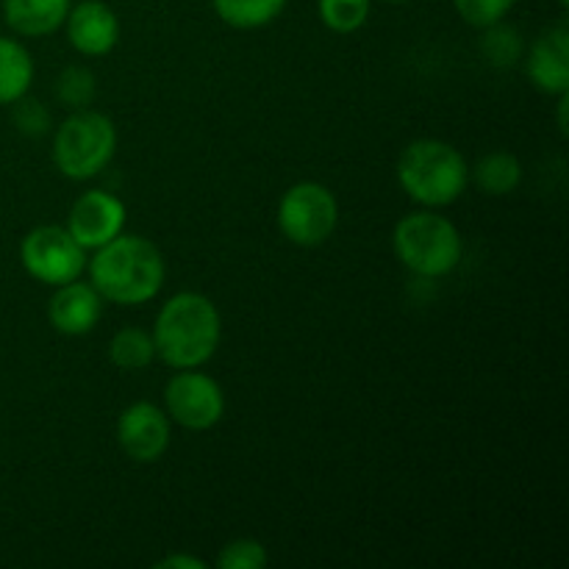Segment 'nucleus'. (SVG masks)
<instances>
[{"label":"nucleus","mask_w":569,"mask_h":569,"mask_svg":"<svg viewBox=\"0 0 569 569\" xmlns=\"http://www.w3.org/2000/svg\"><path fill=\"white\" fill-rule=\"evenodd\" d=\"M89 283L100 298L117 306H142L161 292L167 278L164 256L150 239L137 233H117L111 242L94 250Z\"/></svg>","instance_id":"nucleus-1"},{"label":"nucleus","mask_w":569,"mask_h":569,"mask_svg":"<svg viewBox=\"0 0 569 569\" xmlns=\"http://www.w3.org/2000/svg\"><path fill=\"white\" fill-rule=\"evenodd\" d=\"M150 337L156 345V359L172 370H194L220 348V311L206 295L178 292L159 309Z\"/></svg>","instance_id":"nucleus-2"},{"label":"nucleus","mask_w":569,"mask_h":569,"mask_svg":"<svg viewBox=\"0 0 569 569\" xmlns=\"http://www.w3.org/2000/svg\"><path fill=\"white\" fill-rule=\"evenodd\" d=\"M398 183L422 209H445L465 194L470 167L450 142L417 139L400 153Z\"/></svg>","instance_id":"nucleus-3"},{"label":"nucleus","mask_w":569,"mask_h":569,"mask_svg":"<svg viewBox=\"0 0 569 569\" xmlns=\"http://www.w3.org/2000/svg\"><path fill=\"white\" fill-rule=\"evenodd\" d=\"M395 256L406 270L420 278H442L459 267L465 239L448 217L433 209L406 214L392 231Z\"/></svg>","instance_id":"nucleus-4"},{"label":"nucleus","mask_w":569,"mask_h":569,"mask_svg":"<svg viewBox=\"0 0 569 569\" xmlns=\"http://www.w3.org/2000/svg\"><path fill=\"white\" fill-rule=\"evenodd\" d=\"M114 150V122L100 111L78 109L56 131L53 164L70 181H89L109 167Z\"/></svg>","instance_id":"nucleus-5"},{"label":"nucleus","mask_w":569,"mask_h":569,"mask_svg":"<svg viewBox=\"0 0 569 569\" xmlns=\"http://www.w3.org/2000/svg\"><path fill=\"white\" fill-rule=\"evenodd\" d=\"M339 203L326 183L300 181L278 203V228L298 248H317L337 231Z\"/></svg>","instance_id":"nucleus-6"},{"label":"nucleus","mask_w":569,"mask_h":569,"mask_svg":"<svg viewBox=\"0 0 569 569\" xmlns=\"http://www.w3.org/2000/svg\"><path fill=\"white\" fill-rule=\"evenodd\" d=\"M20 261L33 281L61 287L81 278L87 270V250L64 226H39L22 237Z\"/></svg>","instance_id":"nucleus-7"},{"label":"nucleus","mask_w":569,"mask_h":569,"mask_svg":"<svg viewBox=\"0 0 569 569\" xmlns=\"http://www.w3.org/2000/svg\"><path fill=\"white\" fill-rule=\"evenodd\" d=\"M164 411L170 422L187 431H209L226 415V395L211 376L194 370H178L164 387Z\"/></svg>","instance_id":"nucleus-8"},{"label":"nucleus","mask_w":569,"mask_h":569,"mask_svg":"<svg viewBox=\"0 0 569 569\" xmlns=\"http://www.w3.org/2000/svg\"><path fill=\"white\" fill-rule=\"evenodd\" d=\"M172 439L170 417L164 409L139 400L117 417V445L137 465H153L167 453Z\"/></svg>","instance_id":"nucleus-9"},{"label":"nucleus","mask_w":569,"mask_h":569,"mask_svg":"<svg viewBox=\"0 0 569 569\" xmlns=\"http://www.w3.org/2000/svg\"><path fill=\"white\" fill-rule=\"evenodd\" d=\"M126 203L106 189H89L72 203L67 231L83 250H98L126 228Z\"/></svg>","instance_id":"nucleus-10"},{"label":"nucleus","mask_w":569,"mask_h":569,"mask_svg":"<svg viewBox=\"0 0 569 569\" xmlns=\"http://www.w3.org/2000/svg\"><path fill=\"white\" fill-rule=\"evenodd\" d=\"M526 72L545 94L569 92V26L559 20L533 39L526 56Z\"/></svg>","instance_id":"nucleus-11"},{"label":"nucleus","mask_w":569,"mask_h":569,"mask_svg":"<svg viewBox=\"0 0 569 569\" xmlns=\"http://www.w3.org/2000/svg\"><path fill=\"white\" fill-rule=\"evenodd\" d=\"M67 39L81 56H106L120 42V17L103 0H81L67 11Z\"/></svg>","instance_id":"nucleus-12"},{"label":"nucleus","mask_w":569,"mask_h":569,"mask_svg":"<svg viewBox=\"0 0 569 569\" xmlns=\"http://www.w3.org/2000/svg\"><path fill=\"white\" fill-rule=\"evenodd\" d=\"M56 292L48 300V320L64 337H83L92 331L103 315V298L92 283L70 281L53 287Z\"/></svg>","instance_id":"nucleus-13"},{"label":"nucleus","mask_w":569,"mask_h":569,"mask_svg":"<svg viewBox=\"0 0 569 569\" xmlns=\"http://www.w3.org/2000/svg\"><path fill=\"white\" fill-rule=\"evenodd\" d=\"M70 0H3V20L20 37H50L70 11Z\"/></svg>","instance_id":"nucleus-14"},{"label":"nucleus","mask_w":569,"mask_h":569,"mask_svg":"<svg viewBox=\"0 0 569 569\" xmlns=\"http://www.w3.org/2000/svg\"><path fill=\"white\" fill-rule=\"evenodd\" d=\"M470 181L489 198H503V194L517 192V187L522 183V164L509 150H495L476 161V167L470 170Z\"/></svg>","instance_id":"nucleus-15"},{"label":"nucleus","mask_w":569,"mask_h":569,"mask_svg":"<svg viewBox=\"0 0 569 569\" xmlns=\"http://www.w3.org/2000/svg\"><path fill=\"white\" fill-rule=\"evenodd\" d=\"M33 81L31 53L17 39L0 37V106H11L28 94Z\"/></svg>","instance_id":"nucleus-16"},{"label":"nucleus","mask_w":569,"mask_h":569,"mask_svg":"<svg viewBox=\"0 0 569 569\" xmlns=\"http://www.w3.org/2000/svg\"><path fill=\"white\" fill-rule=\"evenodd\" d=\"M109 359L117 370H126V372L144 370V367L156 359L153 337H150L144 328H137V326L120 328L109 342Z\"/></svg>","instance_id":"nucleus-17"},{"label":"nucleus","mask_w":569,"mask_h":569,"mask_svg":"<svg viewBox=\"0 0 569 569\" xmlns=\"http://www.w3.org/2000/svg\"><path fill=\"white\" fill-rule=\"evenodd\" d=\"M226 26L239 31L264 28L287 9V0H211Z\"/></svg>","instance_id":"nucleus-18"},{"label":"nucleus","mask_w":569,"mask_h":569,"mask_svg":"<svg viewBox=\"0 0 569 569\" xmlns=\"http://www.w3.org/2000/svg\"><path fill=\"white\" fill-rule=\"evenodd\" d=\"M322 26L333 33H356L370 20V0H317Z\"/></svg>","instance_id":"nucleus-19"},{"label":"nucleus","mask_w":569,"mask_h":569,"mask_svg":"<svg viewBox=\"0 0 569 569\" xmlns=\"http://www.w3.org/2000/svg\"><path fill=\"white\" fill-rule=\"evenodd\" d=\"M98 92V83H94V72L83 64H70L59 72L56 78V98L61 106L78 111L89 109V103L94 100Z\"/></svg>","instance_id":"nucleus-20"},{"label":"nucleus","mask_w":569,"mask_h":569,"mask_svg":"<svg viewBox=\"0 0 569 569\" xmlns=\"http://www.w3.org/2000/svg\"><path fill=\"white\" fill-rule=\"evenodd\" d=\"M483 42L481 50L489 59V64L495 67H515L522 59V39L520 31L509 22H495V26L483 28Z\"/></svg>","instance_id":"nucleus-21"},{"label":"nucleus","mask_w":569,"mask_h":569,"mask_svg":"<svg viewBox=\"0 0 569 569\" xmlns=\"http://www.w3.org/2000/svg\"><path fill=\"white\" fill-rule=\"evenodd\" d=\"M267 565H270V556L259 539H233L217 556L220 569H264Z\"/></svg>","instance_id":"nucleus-22"},{"label":"nucleus","mask_w":569,"mask_h":569,"mask_svg":"<svg viewBox=\"0 0 569 569\" xmlns=\"http://www.w3.org/2000/svg\"><path fill=\"white\" fill-rule=\"evenodd\" d=\"M515 3L517 0H453L461 20L472 28H487L506 20V14L515 9Z\"/></svg>","instance_id":"nucleus-23"},{"label":"nucleus","mask_w":569,"mask_h":569,"mask_svg":"<svg viewBox=\"0 0 569 569\" xmlns=\"http://www.w3.org/2000/svg\"><path fill=\"white\" fill-rule=\"evenodd\" d=\"M14 126L17 131H22L26 137H42V133L50 131V111L44 109L39 100H31L22 94L20 100H14Z\"/></svg>","instance_id":"nucleus-24"},{"label":"nucleus","mask_w":569,"mask_h":569,"mask_svg":"<svg viewBox=\"0 0 569 569\" xmlns=\"http://www.w3.org/2000/svg\"><path fill=\"white\" fill-rule=\"evenodd\" d=\"M156 569H206L203 559H198V556H189V553H172L167 556V559L156 561L153 565Z\"/></svg>","instance_id":"nucleus-25"},{"label":"nucleus","mask_w":569,"mask_h":569,"mask_svg":"<svg viewBox=\"0 0 569 569\" xmlns=\"http://www.w3.org/2000/svg\"><path fill=\"white\" fill-rule=\"evenodd\" d=\"M567 103H569V92L559 94V128L565 137H567Z\"/></svg>","instance_id":"nucleus-26"},{"label":"nucleus","mask_w":569,"mask_h":569,"mask_svg":"<svg viewBox=\"0 0 569 569\" xmlns=\"http://www.w3.org/2000/svg\"><path fill=\"white\" fill-rule=\"evenodd\" d=\"M387 3H409V0H387Z\"/></svg>","instance_id":"nucleus-27"},{"label":"nucleus","mask_w":569,"mask_h":569,"mask_svg":"<svg viewBox=\"0 0 569 569\" xmlns=\"http://www.w3.org/2000/svg\"><path fill=\"white\" fill-rule=\"evenodd\" d=\"M559 3H561V6H565V9H567V6H569V0H559Z\"/></svg>","instance_id":"nucleus-28"}]
</instances>
